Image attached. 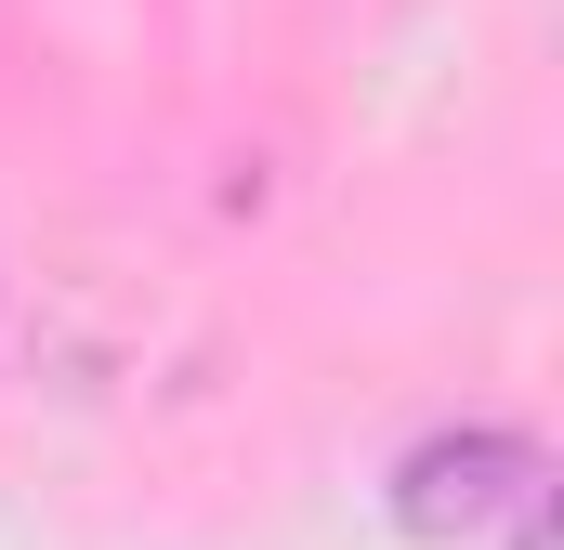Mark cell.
Returning a JSON list of instances; mask_svg holds the SVG:
<instances>
[{"label":"cell","mask_w":564,"mask_h":550,"mask_svg":"<svg viewBox=\"0 0 564 550\" xmlns=\"http://www.w3.org/2000/svg\"><path fill=\"white\" fill-rule=\"evenodd\" d=\"M539 485H552V472H539V446H525V432H433V446L394 459V525H408L421 550H446V538L512 525Z\"/></svg>","instance_id":"1"},{"label":"cell","mask_w":564,"mask_h":550,"mask_svg":"<svg viewBox=\"0 0 564 550\" xmlns=\"http://www.w3.org/2000/svg\"><path fill=\"white\" fill-rule=\"evenodd\" d=\"M512 550H552V485H539V498L512 512Z\"/></svg>","instance_id":"2"}]
</instances>
